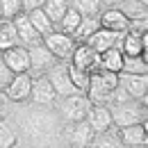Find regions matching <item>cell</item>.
<instances>
[{
	"mask_svg": "<svg viewBox=\"0 0 148 148\" xmlns=\"http://www.w3.org/2000/svg\"><path fill=\"white\" fill-rule=\"evenodd\" d=\"M116 84H119V77L114 71L96 69L93 73H89V87L84 93H87L91 105H110Z\"/></svg>",
	"mask_w": 148,
	"mask_h": 148,
	"instance_id": "cell-1",
	"label": "cell"
},
{
	"mask_svg": "<svg viewBox=\"0 0 148 148\" xmlns=\"http://www.w3.org/2000/svg\"><path fill=\"white\" fill-rule=\"evenodd\" d=\"M107 107H110L114 128H125V125H134V123L146 121V98H141V100L130 98L125 103H114Z\"/></svg>",
	"mask_w": 148,
	"mask_h": 148,
	"instance_id": "cell-2",
	"label": "cell"
},
{
	"mask_svg": "<svg viewBox=\"0 0 148 148\" xmlns=\"http://www.w3.org/2000/svg\"><path fill=\"white\" fill-rule=\"evenodd\" d=\"M48 82L53 84L57 98H64V96H73V93H82L77 87L73 84L71 75H69V59H57L55 64L46 71Z\"/></svg>",
	"mask_w": 148,
	"mask_h": 148,
	"instance_id": "cell-3",
	"label": "cell"
},
{
	"mask_svg": "<svg viewBox=\"0 0 148 148\" xmlns=\"http://www.w3.org/2000/svg\"><path fill=\"white\" fill-rule=\"evenodd\" d=\"M91 107L89 98L84 93H73V96H64L59 98V116L66 121V123H75V121H82L87 116V112Z\"/></svg>",
	"mask_w": 148,
	"mask_h": 148,
	"instance_id": "cell-4",
	"label": "cell"
},
{
	"mask_svg": "<svg viewBox=\"0 0 148 148\" xmlns=\"http://www.w3.org/2000/svg\"><path fill=\"white\" fill-rule=\"evenodd\" d=\"M27 55H30V66H27V73L30 77H39V75H46V71L55 64L57 59L55 55L43 46V41H37L32 46H27Z\"/></svg>",
	"mask_w": 148,
	"mask_h": 148,
	"instance_id": "cell-5",
	"label": "cell"
},
{
	"mask_svg": "<svg viewBox=\"0 0 148 148\" xmlns=\"http://www.w3.org/2000/svg\"><path fill=\"white\" fill-rule=\"evenodd\" d=\"M41 41H43V46L55 55V59H71V53H73L75 46H77L71 34L59 32V30H53V32L43 34Z\"/></svg>",
	"mask_w": 148,
	"mask_h": 148,
	"instance_id": "cell-6",
	"label": "cell"
},
{
	"mask_svg": "<svg viewBox=\"0 0 148 148\" xmlns=\"http://www.w3.org/2000/svg\"><path fill=\"white\" fill-rule=\"evenodd\" d=\"M116 77H119V87L125 89L130 98L141 100L148 96V73H123V71H119Z\"/></svg>",
	"mask_w": 148,
	"mask_h": 148,
	"instance_id": "cell-7",
	"label": "cell"
},
{
	"mask_svg": "<svg viewBox=\"0 0 148 148\" xmlns=\"http://www.w3.org/2000/svg\"><path fill=\"white\" fill-rule=\"evenodd\" d=\"M71 64H75L77 69L87 71V73H93L96 69H100V53H96L91 46L87 43H77L75 50L71 53Z\"/></svg>",
	"mask_w": 148,
	"mask_h": 148,
	"instance_id": "cell-8",
	"label": "cell"
},
{
	"mask_svg": "<svg viewBox=\"0 0 148 148\" xmlns=\"http://www.w3.org/2000/svg\"><path fill=\"white\" fill-rule=\"evenodd\" d=\"M123 41V32H114V30H105V27H98L93 34L87 37V46H91L96 53H103L107 48H114V46H121Z\"/></svg>",
	"mask_w": 148,
	"mask_h": 148,
	"instance_id": "cell-9",
	"label": "cell"
},
{
	"mask_svg": "<svg viewBox=\"0 0 148 148\" xmlns=\"http://www.w3.org/2000/svg\"><path fill=\"white\" fill-rule=\"evenodd\" d=\"M30 98L37 105H55L57 103V93L53 89V84L48 82L46 75L32 77V87H30Z\"/></svg>",
	"mask_w": 148,
	"mask_h": 148,
	"instance_id": "cell-10",
	"label": "cell"
},
{
	"mask_svg": "<svg viewBox=\"0 0 148 148\" xmlns=\"http://www.w3.org/2000/svg\"><path fill=\"white\" fill-rule=\"evenodd\" d=\"M30 87H32V77L27 71H23V73H14L12 77V82L5 87V96L9 98V100H27L30 98Z\"/></svg>",
	"mask_w": 148,
	"mask_h": 148,
	"instance_id": "cell-11",
	"label": "cell"
},
{
	"mask_svg": "<svg viewBox=\"0 0 148 148\" xmlns=\"http://www.w3.org/2000/svg\"><path fill=\"white\" fill-rule=\"evenodd\" d=\"M93 137H96V132L89 128V123L84 119L82 121H75V123H69V128H66V139L75 148H89Z\"/></svg>",
	"mask_w": 148,
	"mask_h": 148,
	"instance_id": "cell-12",
	"label": "cell"
},
{
	"mask_svg": "<svg viewBox=\"0 0 148 148\" xmlns=\"http://www.w3.org/2000/svg\"><path fill=\"white\" fill-rule=\"evenodd\" d=\"M12 21H14L16 37H18V43H21V46H25V48H27V46H32V43L41 41V34L34 30V25H32V23H30V18H27V12L16 14Z\"/></svg>",
	"mask_w": 148,
	"mask_h": 148,
	"instance_id": "cell-13",
	"label": "cell"
},
{
	"mask_svg": "<svg viewBox=\"0 0 148 148\" xmlns=\"http://www.w3.org/2000/svg\"><path fill=\"white\" fill-rule=\"evenodd\" d=\"M84 121L89 123V128H91L96 134H100V132H105V130H110L112 125H114L107 105H91L89 112H87V116H84Z\"/></svg>",
	"mask_w": 148,
	"mask_h": 148,
	"instance_id": "cell-14",
	"label": "cell"
},
{
	"mask_svg": "<svg viewBox=\"0 0 148 148\" xmlns=\"http://www.w3.org/2000/svg\"><path fill=\"white\" fill-rule=\"evenodd\" d=\"M2 62L14 71V73H23V71H27V66H30V55H27V48L25 46H12V48H7V50H2Z\"/></svg>",
	"mask_w": 148,
	"mask_h": 148,
	"instance_id": "cell-15",
	"label": "cell"
},
{
	"mask_svg": "<svg viewBox=\"0 0 148 148\" xmlns=\"http://www.w3.org/2000/svg\"><path fill=\"white\" fill-rule=\"evenodd\" d=\"M98 21H100V27H105V30L123 32V34H125V30H128V18L121 14L119 7H105V9H100Z\"/></svg>",
	"mask_w": 148,
	"mask_h": 148,
	"instance_id": "cell-16",
	"label": "cell"
},
{
	"mask_svg": "<svg viewBox=\"0 0 148 148\" xmlns=\"http://www.w3.org/2000/svg\"><path fill=\"white\" fill-rule=\"evenodd\" d=\"M119 130V137L123 141V146H141L148 144V128L146 121L144 123H134V125H125V128H116Z\"/></svg>",
	"mask_w": 148,
	"mask_h": 148,
	"instance_id": "cell-17",
	"label": "cell"
},
{
	"mask_svg": "<svg viewBox=\"0 0 148 148\" xmlns=\"http://www.w3.org/2000/svg\"><path fill=\"white\" fill-rule=\"evenodd\" d=\"M121 50L123 55H148V34L137 37V34L125 32L121 41Z\"/></svg>",
	"mask_w": 148,
	"mask_h": 148,
	"instance_id": "cell-18",
	"label": "cell"
},
{
	"mask_svg": "<svg viewBox=\"0 0 148 148\" xmlns=\"http://www.w3.org/2000/svg\"><path fill=\"white\" fill-rule=\"evenodd\" d=\"M119 9H121V14L128 21L148 18V2H144V0H121L119 2Z\"/></svg>",
	"mask_w": 148,
	"mask_h": 148,
	"instance_id": "cell-19",
	"label": "cell"
},
{
	"mask_svg": "<svg viewBox=\"0 0 148 148\" xmlns=\"http://www.w3.org/2000/svg\"><path fill=\"white\" fill-rule=\"evenodd\" d=\"M89 148H125V146H123V141H121V137H119V130L112 125L110 130L96 134L93 141L89 144Z\"/></svg>",
	"mask_w": 148,
	"mask_h": 148,
	"instance_id": "cell-20",
	"label": "cell"
},
{
	"mask_svg": "<svg viewBox=\"0 0 148 148\" xmlns=\"http://www.w3.org/2000/svg\"><path fill=\"white\" fill-rule=\"evenodd\" d=\"M98 27H100V21H98V16H82V18H80V23H77V27L73 30V34H71V37L75 39V43H84V41H87V37H89V34H93Z\"/></svg>",
	"mask_w": 148,
	"mask_h": 148,
	"instance_id": "cell-21",
	"label": "cell"
},
{
	"mask_svg": "<svg viewBox=\"0 0 148 148\" xmlns=\"http://www.w3.org/2000/svg\"><path fill=\"white\" fill-rule=\"evenodd\" d=\"M121 62H123L121 46H114V48H107V50L100 53V69H105V71L119 73V71H121Z\"/></svg>",
	"mask_w": 148,
	"mask_h": 148,
	"instance_id": "cell-22",
	"label": "cell"
},
{
	"mask_svg": "<svg viewBox=\"0 0 148 148\" xmlns=\"http://www.w3.org/2000/svg\"><path fill=\"white\" fill-rule=\"evenodd\" d=\"M18 37H16V27H14V21L12 18H0V53L16 46Z\"/></svg>",
	"mask_w": 148,
	"mask_h": 148,
	"instance_id": "cell-23",
	"label": "cell"
},
{
	"mask_svg": "<svg viewBox=\"0 0 148 148\" xmlns=\"http://www.w3.org/2000/svg\"><path fill=\"white\" fill-rule=\"evenodd\" d=\"M123 73H148V55H123Z\"/></svg>",
	"mask_w": 148,
	"mask_h": 148,
	"instance_id": "cell-24",
	"label": "cell"
},
{
	"mask_svg": "<svg viewBox=\"0 0 148 148\" xmlns=\"http://www.w3.org/2000/svg\"><path fill=\"white\" fill-rule=\"evenodd\" d=\"M27 18H30V23L34 25V30H37V32L41 34V37L55 30L53 21L48 18V16H46V12H43L41 7H37V9H30V12H27Z\"/></svg>",
	"mask_w": 148,
	"mask_h": 148,
	"instance_id": "cell-25",
	"label": "cell"
},
{
	"mask_svg": "<svg viewBox=\"0 0 148 148\" xmlns=\"http://www.w3.org/2000/svg\"><path fill=\"white\" fill-rule=\"evenodd\" d=\"M41 9L46 12V16L53 21V25L57 27V23L62 21V16H64L66 9H69V0H46V2L41 5Z\"/></svg>",
	"mask_w": 148,
	"mask_h": 148,
	"instance_id": "cell-26",
	"label": "cell"
},
{
	"mask_svg": "<svg viewBox=\"0 0 148 148\" xmlns=\"http://www.w3.org/2000/svg\"><path fill=\"white\" fill-rule=\"evenodd\" d=\"M69 5L80 16H98L100 9H103L100 0H69Z\"/></svg>",
	"mask_w": 148,
	"mask_h": 148,
	"instance_id": "cell-27",
	"label": "cell"
},
{
	"mask_svg": "<svg viewBox=\"0 0 148 148\" xmlns=\"http://www.w3.org/2000/svg\"><path fill=\"white\" fill-rule=\"evenodd\" d=\"M80 18H82V16H80V14L75 12L73 7L69 5V9H66V14L62 16V21L57 23V27H55V30H59V32H66V34H73V30L77 27V23H80Z\"/></svg>",
	"mask_w": 148,
	"mask_h": 148,
	"instance_id": "cell-28",
	"label": "cell"
},
{
	"mask_svg": "<svg viewBox=\"0 0 148 148\" xmlns=\"http://www.w3.org/2000/svg\"><path fill=\"white\" fill-rule=\"evenodd\" d=\"M69 75H71L73 84L80 89V91H82V93L87 91V87H89V73H87V71L77 69L75 64H71V62H69Z\"/></svg>",
	"mask_w": 148,
	"mask_h": 148,
	"instance_id": "cell-29",
	"label": "cell"
},
{
	"mask_svg": "<svg viewBox=\"0 0 148 148\" xmlns=\"http://www.w3.org/2000/svg\"><path fill=\"white\" fill-rule=\"evenodd\" d=\"M21 12H23L21 0H0V14H2V18H14Z\"/></svg>",
	"mask_w": 148,
	"mask_h": 148,
	"instance_id": "cell-30",
	"label": "cell"
},
{
	"mask_svg": "<svg viewBox=\"0 0 148 148\" xmlns=\"http://www.w3.org/2000/svg\"><path fill=\"white\" fill-rule=\"evenodd\" d=\"M14 146H16V132L5 121H0V148H14Z\"/></svg>",
	"mask_w": 148,
	"mask_h": 148,
	"instance_id": "cell-31",
	"label": "cell"
},
{
	"mask_svg": "<svg viewBox=\"0 0 148 148\" xmlns=\"http://www.w3.org/2000/svg\"><path fill=\"white\" fill-rule=\"evenodd\" d=\"M130 34H137V37H141V34H148V18H132L128 21V30Z\"/></svg>",
	"mask_w": 148,
	"mask_h": 148,
	"instance_id": "cell-32",
	"label": "cell"
},
{
	"mask_svg": "<svg viewBox=\"0 0 148 148\" xmlns=\"http://www.w3.org/2000/svg\"><path fill=\"white\" fill-rule=\"evenodd\" d=\"M12 77H14V71H12V69L2 62V57H0V89H2V91H5V87L12 82Z\"/></svg>",
	"mask_w": 148,
	"mask_h": 148,
	"instance_id": "cell-33",
	"label": "cell"
},
{
	"mask_svg": "<svg viewBox=\"0 0 148 148\" xmlns=\"http://www.w3.org/2000/svg\"><path fill=\"white\" fill-rule=\"evenodd\" d=\"M46 0H21V5H23V12H30V9H37L41 7Z\"/></svg>",
	"mask_w": 148,
	"mask_h": 148,
	"instance_id": "cell-34",
	"label": "cell"
},
{
	"mask_svg": "<svg viewBox=\"0 0 148 148\" xmlns=\"http://www.w3.org/2000/svg\"><path fill=\"white\" fill-rule=\"evenodd\" d=\"M119 2H121V0H100L103 9H105V7H119Z\"/></svg>",
	"mask_w": 148,
	"mask_h": 148,
	"instance_id": "cell-35",
	"label": "cell"
},
{
	"mask_svg": "<svg viewBox=\"0 0 148 148\" xmlns=\"http://www.w3.org/2000/svg\"><path fill=\"white\" fill-rule=\"evenodd\" d=\"M7 100H9V98H7V96H5V91L0 89V110H2L5 105H7Z\"/></svg>",
	"mask_w": 148,
	"mask_h": 148,
	"instance_id": "cell-36",
	"label": "cell"
},
{
	"mask_svg": "<svg viewBox=\"0 0 148 148\" xmlns=\"http://www.w3.org/2000/svg\"><path fill=\"white\" fill-rule=\"evenodd\" d=\"M128 148H148V144H141V146H128Z\"/></svg>",
	"mask_w": 148,
	"mask_h": 148,
	"instance_id": "cell-37",
	"label": "cell"
},
{
	"mask_svg": "<svg viewBox=\"0 0 148 148\" xmlns=\"http://www.w3.org/2000/svg\"><path fill=\"white\" fill-rule=\"evenodd\" d=\"M0 18H2V14H0Z\"/></svg>",
	"mask_w": 148,
	"mask_h": 148,
	"instance_id": "cell-38",
	"label": "cell"
}]
</instances>
